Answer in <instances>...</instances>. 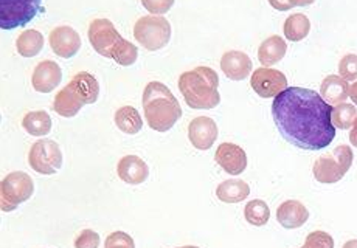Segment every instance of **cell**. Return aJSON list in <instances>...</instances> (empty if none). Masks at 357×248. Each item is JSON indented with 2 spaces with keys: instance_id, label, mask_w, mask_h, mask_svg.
Masks as SVG:
<instances>
[{
  "instance_id": "ffe728a7",
  "label": "cell",
  "mask_w": 357,
  "mask_h": 248,
  "mask_svg": "<svg viewBox=\"0 0 357 248\" xmlns=\"http://www.w3.org/2000/svg\"><path fill=\"white\" fill-rule=\"evenodd\" d=\"M286 52V40L278 36V34H273V36L266 38L263 42H261L258 48V59L266 68H271L273 64H278V62L284 58Z\"/></svg>"
},
{
  "instance_id": "8d00e7d4",
  "label": "cell",
  "mask_w": 357,
  "mask_h": 248,
  "mask_svg": "<svg viewBox=\"0 0 357 248\" xmlns=\"http://www.w3.org/2000/svg\"><path fill=\"white\" fill-rule=\"evenodd\" d=\"M177 248H199V247H195V245H185V247H177Z\"/></svg>"
},
{
  "instance_id": "603a6c76",
  "label": "cell",
  "mask_w": 357,
  "mask_h": 248,
  "mask_svg": "<svg viewBox=\"0 0 357 248\" xmlns=\"http://www.w3.org/2000/svg\"><path fill=\"white\" fill-rule=\"evenodd\" d=\"M44 47V36L38 30H25L16 39L17 53L24 58H33L40 53Z\"/></svg>"
},
{
  "instance_id": "7a4b0ae2",
  "label": "cell",
  "mask_w": 357,
  "mask_h": 248,
  "mask_svg": "<svg viewBox=\"0 0 357 248\" xmlns=\"http://www.w3.org/2000/svg\"><path fill=\"white\" fill-rule=\"evenodd\" d=\"M87 36L95 52L115 61L119 65L129 67L139 58L137 47L123 38L109 19L92 20Z\"/></svg>"
},
{
  "instance_id": "2e32d148",
  "label": "cell",
  "mask_w": 357,
  "mask_h": 248,
  "mask_svg": "<svg viewBox=\"0 0 357 248\" xmlns=\"http://www.w3.org/2000/svg\"><path fill=\"white\" fill-rule=\"evenodd\" d=\"M221 70L231 81H243L252 73L253 62L249 54L238 50L225 52L221 58Z\"/></svg>"
},
{
  "instance_id": "5b68a950",
  "label": "cell",
  "mask_w": 357,
  "mask_h": 248,
  "mask_svg": "<svg viewBox=\"0 0 357 248\" xmlns=\"http://www.w3.org/2000/svg\"><path fill=\"white\" fill-rule=\"evenodd\" d=\"M100 95V84L97 78L89 72L75 75L70 82L54 96L53 109L64 118H72L82 106L97 102Z\"/></svg>"
},
{
  "instance_id": "7c38bea8",
  "label": "cell",
  "mask_w": 357,
  "mask_h": 248,
  "mask_svg": "<svg viewBox=\"0 0 357 248\" xmlns=\"http://www.w3.org/2000/svg\"><path fill=\"white\" fill-rule=\"evenodd\" d=\"M49 42L53 53L56 56L66 59L75 56L81 48V38L78 31L67 25H61L53 29L49 36Z\"/></svg>"
},
{
  "instance_id": "d590c367",
  "label": "cell",
  "mask_w": 357,
  "mask_h": 248,
  "mask_svg": "<svg viewBox=\"0 0 357 248\" xmlns=\"http://www.w3.org/2000/svg\"><path fill=\"white\" fill-rule=\"evenodd\" d=\"M342 248H357V239H351L348 240V242L343 244Z\"/></svg>"
},
{
  "instance_id": "d6a6232c",
  "label": "cell",
  "mask_w": 357,
  "mask_h": 248,
  "mask_svg": "<svg viewBox=\"0 0 357 248\" xmlns=\"http://www.w3.org/2000/svg\"><path fill=\"white\" fill-rule=\"evenodd\" d=\"M307 3H311V2H289V3H278V2H271V6H273V8H277V10H289V8H292V6H298V5H307Z\"/></svg>"
},
{
  "instance_id": "3957f363",
  "label": "cell",
  "mask_w": 357,
  "mask_h": 248,
  "mask_svg": "<svg viewBox=\"0 0 357 248\" xmlns=\"http://www.w3.org/2000/svg\"><path fill=\"white\" fill-rule=\"evenodd\" d=\"M142 101L148 126L157 132H167L182 116L181 104L163 82L151 81L143 91Z\"/></svg>"
},
{
  "instance_id": "4dcf8cb0",
  "label": "cell",
  "mask_w": 357,
  "mask_h": 248,
  "mask_svg": "<svg viewBox=\"0 0 357 248\" xmlns=\"http://www.w3.org/2000/svg\"><path fill=\"white\" fill-rule=\"evenodd\" d=\"M100 247V234L93 230H84L75 239V248H98Z\"/></svg>"
},
{
  "instance_id": "5bb4252c",
  "label": "cell",
  "mask_w": 357,
  "mask_h": 248,
  "mask_svg": "<svg viewBox=\"0 0 357 248\" xmlns=\"http://www.w3.org/2000/svg\"><path fill=\"white\" fill-rule=\"evenodd\" d=\"M216 163L230 176L243 174L247 168L245 150L233 143L219 144L215 154Z\"/></svg>"
},
{
  "instance_id": "ac0fdd59",
  "label": "cell",
  "mask_w": 357,
  "mask_h": 248,
  "mask_svg": "<svg viewBox=\"0 0 357 248\" xmlns=\"http://www.w3.org/2000/svg\"><path fill=\"white\" fill-rule=\"evenodd\" d=\"M309 219L306 206L298 201H286L278 206L277 220L287 230H295L303 226Z\"/></svg>"
},
{
  "instance_id": "cb8c5ba5",
  "label": "cell",
  "mask_w": 357,
  "mask_h": 248,
  "mask_svg": "<svg viewBox=\"0 0 357 248\" xmlns=\"http://www.w3.org/2000/svg\"><path fill=\"white\" fill-rule=\"evenodd\" d=\"M22 127L34 137H44L52 130V116L45 110L29 112L22 120Z\"/></svg>"
},
{
  "instance_id": "9a60e30c",
  "label": "cell",
  "mask_w": 357,
  "mask_h": 248,
  "mask_svg": "<svg viewBox=\"0 0 357 248\" xmlns=\"http://www.w3.org/2000/svg\"><path fill=\"white\" fill-rule=\"evenodd\" d=\"M61 79H63V72H61L59 64L50 59L39 62L31 75V84L34 91L39 93L53 92L59 86Z\"/></svg>"
},
{
  "instance_id": "836d02e7",
  "label": "cell",
  "mask_w": 357,
  "mask_h": 248,
  "mask_svg": "<svg viewBox=\"0 0 357 248\" xmlns=\"http://www.w3.org/2000/svg\"><path fill=\"white\" fill-rule=\"evenodd\" d=\"M349 141H351V144H353L354 148H357V118H356V121L353 124L351 132H349Z\"/></svg>"
},
{
  "instance_id": "d6986e66",
  "label": "cell",
  "mask_w": 357,
  "mask_h": 248,
  "mask_svg": "<svg viewBox=\"0 0 357 248\" xmlns=\"http://www.w3.org/2000/svg\"><path fill=\"white\" fill-rule=\"evenodd\" d=\"M320 95L329 106H339L349 96V84L337 75H329L320 86Z\"/></svg>"
},
{
  "instance_id": "52a82bcc",
  "label": "cell",
  "mask_w": 357,
  "mask_h": 248,
  "mask_svg": "<svg viewBox=\"0 0 357 248\" xmlns=\"http://www.w3.org/2000/svg\"><path fill=\"white\" fill-rule=\"evenodd\" d=\"M134 38L149 52L160 50L169 42L171 25L163 16H143L134 25Z\"/></svg>"
},
{
  "instance_id": "1f68e13d",
  "label": "cell",
  "mask_w": 357,
  "mask_h": 248,
  "mask_svg": "<svg viewBox=\"0 0 357 248\" xmlns=\"http://www.w3.org/2000/svg\"><path fill=\"white\" fill-rule=\"evenodd\" d=\"M142 5L151 13H159V15H162V13H167L171 6L174 5V2L173 0H167V2H151V0H143Z\"/></svg>"
},
{
  "instance_id": "30bf717a",
  "label": "cell",
  "mask_w": 357,
  "mask_h": 248,
  "mask_svg": "<svg viewBox=\"0 0 357 248\" xmlns=\"http://www.w3.org/2000/svg\"><path fill=\"white\" fill-rule=\"evenodd\" d=\"M39 13H44L43 2L29 0V2H0V26L3 30L17 29L29 24Z\"/></svg>"
},
{
  "instance_id": "44dd1931",
  "label": "cell",
  "mask_w": 357,
  "mask_h": 248,
  "mask_svg": "<svg viewBox=\"0 0 357 248\" xmlns=\"http://www.w3.org/2000/svg\"><path fill=\"white\" fill-rule=\"evenodd\" d=\"M250 194V186L241 178H230L216 188V196L224 203H239Z\"/></svg>"
},
{
  "instance_id": "83f0119b",
  "label": "cell",
  "mask_w": 357,
  "mask_h": 248,
  "mask_svg": "<svg viewBox=\"0 0 357 248\" xmlns=\"http://www.w3.org/2000/svg\"><path fill=\"white\" fill-rule=\"evenodd\" d=\"M339 75L347 82L357 81V54L348 53L339 62Z\"/></svg>"
},
{
  "instance_id": "4316f807",
  "label": "cell",
  "mask_w": 357,
  "mask_h": 248,
  "mask_svg": "<svg viewBox=\"0 0 357 248\" xmlns=\"http://www.w3.org/2000/svg\"><path fill=\"white\" fill-rule=\"evenodd\" d=\"M356 118H357V110L354 104H349V102H343V104H339L333 109L331 121L335 129H342V130L351 129Z\"/></svg>"
},
{
  "instance_id": "e575fe53",
  "label": "cell",
  "mask_w": 357,
  "mask_h": 248,
  "mask_svg": "<svg viewBox=\"0 0 357 248\" xmlns=\"http://www.w3.org/2000/svg\"><path fill=\"white\" fill-rule=\"evenodd\" d=\"M349 98L353 100L354 104H357V81L354 82V84L349 86Z\"/></svg>"
},
{
  "instance_id": "e0dca14e",
  "label": "cell",
  "mask_w": 357,
  "mask_h": 248,
  "mask_svg": "<svg viewBox=\"0 0 357 248\" xmlns=\"http://www.w3.org/2000/svg\"><path fill=\"white\" fill-rule=\"evenodd\" d=\"M116 174L120 180L129 185H140L148 178L149 169L146 162L137 155H126L116 164Z\"/></svg>"
},
{
  "instance_id": "f546056e",
  "label": "cell",
  "mask_w": 357,
  "mask_h": 248,
  "mask_svg": "<svg viewBox=\"0 0 357 248\" xmlns=\"http://www.w3.org/2000/svg\"><path fill=\"white\" fill-rule=\"evenodd\" d=\"M105 248H135V244L128 233L114 231L107 236Z\"/></svg>"
},
{
  "instance_id": "8992f818",
  "label": "cell",
  "mask_w": 357,
  "mask_h": 248,
  "mask_svg": "<svg viewBox=\"0 0 357 248\" xmlns=\"http://www.w3.org/2000/svg\"><path fill=\"white\" fill-rule=\"evenodd\" d=\"M353 158V149L340 144L331 154L321 155L314 162V178L320 183H335L342 180L343 176L351 168Z\"/></svg>"
},
{
  "instance_id": "484cf974",
  "label": "cell",
  "mask_w": 357,
  "mask_h": 248,
  "mask_svg": "<svg viewBox=\"0 0 357 248\" xmlns=\"http://www.w3.org/2000/svg\"><path fill=\"white\" fill-rule=\"evenodd\" d=\"M244 217L253 226H263L271 219V210L264 201H250L244 208Z\"/></svg>"
},
{
  "instance_id": "7402d4cb",
  "label": "cell",
  "mask_w": 357,
  "mask_h": 248,
  "mask_svg": "<svg viewBox=\"0 0 357 248\" xmlns=\"http://www.w3.org/2000/svg\"><path fill=\"white\" fill-rule=\"evenodd\" d=\"M114 120H115L116 127H119L121 132L129 134V135L139 134L143 127V121L139 110L130 106H123L116 110Z\"/></svg>"
},
{
  "instance_id": "9c48e42d",
  "label": "cell",
  "mask_w": 357,
  "mask_h": 248,
  "mask_svg": "<svg viewBox=\"0 0 357 248\" xmlns=\"http://www.w3.org/2000/svg\"><path fill=\"white\" fill-rule=\"evenodd\" d=\"M30 168L43 176H52L63 166V153L56 141L44 139L36 141L29 153Z\"/></svg>"
},
{
  "instance_id": "277c9868",
  "label": "cell",
  "mask_w": 357,
  "mask_h": 248,
  "mask_svg": "<svg viewBox=\"0 0 357 248\" xmlns=\"http://www.w3.org/2000/svg\"><path fill=\"white\" fill-rule=\"evenodd\" d=\"M218 87L219 77L210 67H196L178 78V91L191 109H215L221 102Z\"/></svg>"
},
{
  "instance_id": "4fadbf2b",
  "label": "cell",
  "mask_w": 357,
  "mask_h": 248,
  "mask_svg": "<svg viewBox=\"0 0 357 248\" xmlns=\"http://www.w3.org/2000/svg\"><path fill=\"white\" fill-rule=\"evenodd\" d=\"M218 124L208 116H197L188 126L190 143L199 150H208L218 139Z\"/></svg>"
},
{
  "instance_id": "d4e9b609",
  "label": "cell",
  "mask_w": 357,
  "mask_h": 248,
  "mask_svg": "<svg viewBox=\"0 0 357 248\" xmlns=\"http://www.w3.org/2000/svg\"><path fill=\"white\" fill-rule=\"evenodd\" d=\"M283 30H284V38L287 40L300 42V40H303L309 34V30H311V22H309L307 16L301 15V13H295V15H291L284 20Z\"/></svg>"
},
{
  "instance_id": "6da1fadb",
  "label": "cell",
  "mask_w": 357,
  "mask_h": 248,
  "mask_svg": "<svg viewBox=\"0 0 357 248\" xmlns=\"http://www.w3.org/2000/svg\"><path fill=\"white\" fill-rule=\"evenodd\" d=\"M331 115L333 106L312 88L287 87L272 102V116L281 137L305 150H320L333 143Z\"/></svg>"
},
{
  "instance_id": "8fae6325",
  "label": "cell",
  "mask_w": 357,
  "mask_h": 248,
  "mask_svg": "<svg viewBox=\"0 0 357 248\" xmlns=\"http://www.w3.org/2000/svg\"><path fill=\"white\" fill-rule=\"evenodd\" d=\"M250 86L253 92L259 95L261 98H277V96L287 88V78L283 72L275 68H257L252 73Z\"/></svg>"
},
{
  "instance_id": "ba28073f",
  "label": "cell",
  "mask_w": 357,
  "mask_h": 248,
  "mask_svg": "<svg viewBox=\"0 0 357 248\" xmlns=\"http://www.w3.org/2000/svg\"><path fill=\"white\" fill-rule=\"evenodd\" d=\"M34 192L33 178L22 171L11 172L0 185V206L3 212L15 211L20 203L29 201Z\"/></svg>"
},
{
  "instance_id": "f1b7e54d",
  "label": "cell",
  "mask_w": 357,
  "mask_h": 248,
  "mask_svg": "<svg viewBox=\"0 0 357 248\" xmlns=\"http://www.w3.org/2000/svg\"><path fill=\"white\" fill-rule=\"evenodd\" d=\"M301 248H334V240L325 231H312Z\"/></svg>"
}]
</instances>
